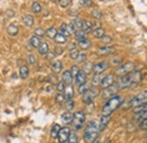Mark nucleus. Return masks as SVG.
Here are the masks:
<instances>
[{"instance_id":"f257e3e1","label":"nucleus","mask_w":147,"mask_h":143,"mask_svg":"<svg viewBox=\"0 0 147 143\" xmlns=\"http://www.w3.org/2000/svg\"><path fill=\"white\" fill-rule=\"evenodd\" d=\"M140 80H142V76L139 72H131L125 76H121L117 84L119 86V90L127 89V88H132L137 85L140 82Z\"/></svg>"},{"instance_id":"f03ea898","label":"nucleus","mask_w":147,"mask_h":143,"mask_svg":"<svg viewBox=\"0 0 147 143\" xmlns=\"http://www.w3.org/2000/svg\"><path fill=\"white\" fill-rule=\"evenodd\" d=\"M100 134L98 123L96 121H91L85 127L84 131V141L86 143H94Z\"/></svg>"},{"instance_id":"7ed1b4c3","label":"nucleus","mask_w":147,"mask_h":143,"mask_svg":"<svg viewBox=\"0 0 147 143\" xmlns=\"http://www.w3.org/2000/svg\"><path fill=\"white\" fill-rule=\"evenodd\" d=\"M122 102V97L119 94H115L113 97H111L110 99L105 102V105L102 108V115L105 116H111L113 111H115L118 108L120 107Z\"/></svg>"},{"instance_id":"20e7f679","label":"nucleus","mask_w":147,"mask_h":143,"mask_svg":"<svg viewBox=\"0 0 147 143\" xmlns=\"http://www.w3.org/2000/svg\"><path fill=\"white\" fill-rule=\"evenodd\" d=\"M85 121H86V115L83 110H78L75 114H73V122L71 123H73L75 129H80L84 125Z\"/></svg>"},{"instance_id":"39448f33","label":"nucleus","mask_w":147,"mask_h":143,"mask_svg":"<svg viewBox=\"0 0 147 143\" xmlns=\"http://www.w3.org/2000/svg\"><path fill=\"white\" fill-rule=\"evenodd\" d=\"M100 94V90L97 89L96 86H93V88H88V90L82 94L83 95V101L86 104V105H91L94 99Z\"/></svg>"},{"instance_id":"423d86ee","label":"nucleus","mask_w":147,"mask_h":143,"mask_svg":"<svg viewBox=\"0 0 147 143\" xmlns=\"http://www.w3.org/2000/svg\"><path fill=\"white\" fill-rule=\"evenodd\" d=\"M147 104V91H143L140 93H138L137 95H135L131 100H130V107H138L142 105Z\"/></svg>"},{"instance_id":"0eeeda50","label":"nucleus","mask_w":147,"mask_h":143,"mask_svg":"<svg viewBox=\"0 0 147 143\" xmlns=\"http://www.w3.org/2000/svg\"><path fill=\"white\" fill-rule=\"evenodd\" d=\"M135 69V65H134V63L132 61H127L126 64H123V65H121L118 69H117V75L118 76H125V75H127L129 73H131V72H134Z\"/></svg>"},{"instance_id":"6e6552de","label":"nucleus","mask_w":147,"mask_h":143,"mask_svg":"<svg viewBox=\"0 0 147 143\" xmlns=\"http://www.w3.org/2000/svg\"><path fill=\"white\" fill-rule=\"evenodd\" d=\"M118 91H119L118 84H117V83H113L111 86L104 89V91L102 92V98H103V99H110L111 97H113V95L117 94Z\"/></svg>"},{"instance_id":"1a4fd4ad","label":"nucleus","mask_w":147,"mask_h":143,"mask_svg":"<svg viewBox=\"0 0 147 143\" xmlns=\"http://www.w3.org/2000/svg\"><path fill=\"white\" fill-rule=\"evenodd\" d=\"M70 128L69 127H61V129L59 131V134H58V136H57V139H58V141L59 143H66L68 141V139H69V134H70Z\"/></svg>"},{"instance_id":"9d476101","label":"nucleus","mask_w":147,"mask_h":143,"mask_svg":"<svg viewBox=\"0 0 147 143\" xmlns=\"http://www.w3.org/2000/svg\"><path fill=\"white\" fill-rule=\"evenodd\" d=\"M108 68H109V61H105V60H104V61H100V63L95 64V65L93 66L92 71L94 72V74L98 75V74L104 73Z\"/></svg>"},{"instance_id":"9b49d317","label":"nucleus","mask_w":147,"mask_h":143,"mask_svg":"<svg viewBox=\"0 0 147 143\" xmlns=\"http://www.w3.org/2000/svg\"><path fill=\"white\" fill-rule=\"evenodd\" d=\"M113 83H115L114 82V75L113 74H108V75H105V76L102 77L101 83H100V86L104 90L107 89V88H109V86H111Z\"/></svg>"},{"instance_id":"f8f14e48","label":"nucleus","mask_w":147,"mask_h":143,"mask_svg":"<svg viewBox=\"0 0 147 143\" xmlns=\"http://www.w3.org/2000/svg\"><path fill=\"white\" fill-rule=\"evenodd\" d=\"M86 81H87V74H86L85 71H79L78 74L75 76V83H76L78 86L82 85V84H85Z\"/></svg>"},{"instance_id":"ddd939ff","label":"nucleus","mask_w":147,"mask_h":143,"mask_svg":"<svg viewBox=\"0 0 147 143\" xmlns=\"http://www.w3.org/2000/svg\"><path fill=\"white\" fill-rule=\"evenodd\" d=\"M110 119H111V116H105V115H102L101 116V119H100V123H98V131H100V133L107 127V125L110 122Z\"/></svg>"},{"instance_id":"4468645a","label":"nucleus","mask_w":147,"mask_h":143,"mask_svg":"<svg viewBox=\"0 0 147 143\" xmlns=\"http://www.w3.org/2000/svg\"><path fill=\"white\" fill-rule=\"evenodd\" d=\"M63 95H65V100H73L74 98V88L71 84L66 85L63 90Z\"/></svg>"},{"instance_id":"2eb2a0df","label":"nucleus","mask_w":147,"mask_h":143,"mask_svg":"<svg viewBox=\"0 0 147 143\" xmlns=\"http://www.w3.org/2000/svg\"><path fill=\"white\" fill-rule=\"evenodd\" d=\"M115 48L112 46H104L97 49V54H111L112 52H114Z\"/></svg>"},{"instance_id":"dca6fc26","label":"nucleus","mask_w":147,"mask_h":143,"mask_svg":"<svg viewBox=\"0 0 147 143\" xmlns=\"http://www.w3.org/2000/svg\"><path fill=\"white\" fill-rule=\"evenodd\" d=\"M18 32H19V27L17 26V24L11 23V24L8 25V27H7V33L10 36H16L18 34Z\"/></svg>"},{"instance_id":"f3484780","label":"nucleus","mask_w":147,"mask_h":143,"mask_svg":"<svg viewBox=\"0 0 147 143\" xmlns=\"http://www.w3.org/2000/svg\"><path fill=\"white\" fill-rule=\"evenodd\" d=\"M73 80H74V77H73V75H71V73H70V71H65L62 73V82L65 83V85L71 84Z\"/></svg>"},{"instance_id":"a211bd4d","label":"nucleus","mask_w":147,"mask_h":143,"mask_svg":"<svg viewBox=\"0 0 147 143\" xmlns=\"http://www.w3.org/2000/svg\"><path fill=\"white\" fill-rule=\"evenodd\" d=\"M78 47H79L82 50H87V49H90V48L92 47V42H91V40H88V39L86 37V39H84V40L78 41Z\"/></svg>"},{"instance_id":"6ab92c4d","label":"nucleus","mask_w":147,"mask_h":143,"mask_svg":"<svg viewBox=\"0 0 147 143\" xmlns=\"http://www.w3.org/2000/svg\"><path fill=\"white\" fill-rule=\"evenodd\" d=\"M62 68H63V65H62V63L60 60H55V63L52 64V66H51V69L55 74H60L62 72Z\"/></svg>"},{"instance_id":"aec40b11","label":"nucleus","mask_w":147,"mask_h":143,"mask_svg":"<svg viewBox=\"0 0 147 143\" xmlns=\"http://www.w3.org/2000/svg\"><path fill=\"white\" fill-rule=\"evenodd\" d=\"M37 51H38L40 54L45 56V54L49 52V44L47 42H41L40 46L37 47Z\"/></svg>"},{"instance_id":"412c9836","label":"nucleus","mask_w":147,"mask_h":143,"mask_svg":"<svg viewBox=\"0 0 147 143\" xmlns=\"http://www.w3.org/2000/svg\"><path fill=\"white\" fill-rule=\"evenodd\" d=\"M28 75H30V69H28V67L26 65H23V66L19 67V77L20 78L25 80V78L28 77Z\"/></svg>"},{"instance_id":"4be33fe9","label":"nucleus","mask_w":147,"mask_h":143,"mask_svg":"<svg viewBox=\"0 0 147 143\" xmlns=\"http://www.w3.org/2000/svg\"><path fill=\"white\" fill-rule=\"evenodd\" d=\"M61 121L65 123V124H69L73 122V114L70 111H66L61 115Z\"/></svg>"},{"instance_id":"5701e85b","label":"nucleus","mask_w":147,"mask_h":143,"mask_svg":"<svg viewBox=\"0 0 147 143\" xmlns=\"http://www.w3.org/2000/svg\"><path fill=\"white\" fill-rule=\"evenodd\" d=\"M92 34L95 39H102L103 36L105 35V31H104L102 27H96L92 32Z\"/></svg>"},{"instance_id":"b1692460","label":"nucleus","mask_w":147,"mask_h":143,"mask_svg":"<svg viewBox=\"0 0 147 143\" xmlns=\"http://www.w3.org/2000/svg\"><path fill=\"white\" fill-rule=\"evenodd\" d=\"M93 23L92 22H90V20H84L83 22V27H82V30L85 32V33H88V32H91L93 30Z\"/></svg>"},{"instance_id":"393cba45","label":"nucleus","mask_w":147,"mask_h":143,"mask_svg":"<svg viewBox=\"0 0 147 143\" xmlns=\"http://www.w3.org/2000/svg\"><path fill=\"white\" fill-rule=\"evenodd\" d=\"M41 42H42L41 39L36 35H33L31 39H30V46H31L32 48H37V47L40 46Z\"/></svg>"},{"instance_id":"a878e982","label":"nucleus","mask_w":147,"mask_h":143,"mask_svg":"<svg viewBox=\"0 0 147 143\" xmlns=\"http://www.w3.org/2000/svg\"><path fill=\"white\" fill-rule=\"evenodd\" d=\"M23 23L26 25V26H32L34 24V17L32 15H25L24 18H23Z\"/></svg>"},{"instance_id":"bb28decb","label":"nucleus","mask_w":147,"mask_h":143,"mask_svg":"<svg viewBox=\"0 0 147 143\" xmlns=\"http://www.w3.org/2000/svg\"><path fill=\"white\" fill-rule=\"evenodd\" d=\"M53 40L55 41L57 44H65V43L67 42V37L63 36L62 34H60V33H57V35L55 36Z\"/></svg>"},{"instance_id":"cd10ccee","label":"nucleus","mask_w":147,"mask_h":143,"mask_svg":"<svg viewBox=\"0 0 147 143\" xmlns=\"http://www.w3.org/2000/svg\"><path fill=\"white\" fill-rule=\"evenodd\" d=\"M59 31H60V34H62L63 36H66V37H68V36L70 35V32H69V30H68V26H67V24H65V23L60 25Z\"/></svg>"},{"instance_id":"c85d7f7f","label":"nucleus","mask_w":147,"mask_h":143,"mask_svg":"<svg viewBox=\"0 0 147 143\" xmlns=\"http://www.w3.org/2000/svg\"><path fill=\"white\" fill-rule=\"evenodd\" d=\"M60 129H61V126L59 125V124H55V125L51 127V138L52 139H57Z\"/></svg>"},{"instance_id":"c756f323","label":"nucleus","mask_w":147,"mask_h":143,"mask_svg":"<svg viewBox=\"0 0 147 143\" xmlns=\"http://www.w3.org/2000/svg\"><path fill=\"white\" fill-rule=\"evenodd\" d=\"M58 31L55 27H49L47 31H45V35L48 36L49 39H55V36L57 35Z\"/></svg>"},{"instance_id":"7c9ffc66","label":"nucleus","mask_w":147,"mask_h":143,"mask_svg":"<svg viewBox=\"0 0 147 143\" xmlns=\"http://www.w3.org/2000/svg\"><path fill=\"white\" fill-rule=\"evenodd\" d=\"M31 9H32V12H33L34 14H38V13H41V10H42V5H41L40 2H33Z\"/></svg>"},{"instance_id":"2f4dec72","label":"nucleus","mask_w":147,"mask_h":143,"mask_svg":"<svg viewBox=\"0 0 147 143\" xmlns=\"http://www.w3.org/2000/svg\"><path fill=\"white\" fill-rule=\"evenodd\" d=\"M86 35H87V34H86L83 30H77V31L75 32V37H76V40H78V41L86 39Z\"/></svg>"},{"instance_id":"473e14b6","label":"nucleus","mask_w":147,"mask_h":143,"mask_svg":"<svg viewBox=\"0 0 147 143\" xmlns=\"http://www.w3.org/2000/svg\"><path fill=\"white\" fill-rule=\"evenodd\" d=\"M83 19H80V18H76V19H74L73 22V25L75 26V29H76V31L77 30H82V27H83Z\"/></svg>"},{"instance_id":"72a5a7b5","label":"nucleus","mask_w":147,"mask_h":143,"mask_svg":"<svg viewBox=\"0 0 147 143\" xmlns=\"http://www.w3.org/2000/svg\"><path fill=\"white\" fill-rule=\"evenodd\" d=\"M101 80H102V75H101V74H98V75L94 74V77H93V80H92V85L93 86H97V85H100Z\"/></svg>"},{"instance_id":"f704fd0d","label":"nucleus","mask_w":147,"mask_h":143,"mask_svg":"<svg viewBox=\"0 0 147 143\" xmlns=\"http://www.w3.org/2000/svg\"><path fill=\"white\" fill-rule=\"evenodd\" d=\"M68 143H78V135L76 132H70L69 134V139H68Z\"/></svg>"},{"instance_id":"c9c22d12","label":"nucleus","mask_w":147,"mask_h":143,"mask_svg":"<svg viewBox=\"0 0 147 143\" xmlns=\"http://www.w3.org/2000/svg\"><path fill=\"white\" fill-rule=\"evenodd\" d=\"M78 54H79V50L77 49V48H73V49H70V52H69V57L74 59V60H76L77 59V57H78Z\"/></svg>"},{"instance_id":"e433bc0d","label":"nucleus","mask_w":147,"mask_h":143,"mask_svg":"<svg viewBox=\"0 0 147 143\" xmlns=\"http://www.w3.org/2000/svg\"><path fill=\"white\" fill-rule=\"evenodd\" d=\"M92 16L94 18H96V19H100V18H102V16H103V13L100 9H94L92 12Z\"/></svg>"},{"instance_id":"4c0bfd02","label":"nucleus","mask_w":147,"mask_h":143,"mask_svg":"<svg viewBox=\"0 0 147 143\" xmlns=\"http://www.w3.org/2000/svg\"><path fill=\"white\" fill-rule=\"evenodd\" d=\"M86 59H87V56L86 54H84V52H79L78 54V57H77V63H84V61H86Z\"/></svg>"},{"instance_id":"58836bf2","label":"nucleus","mask_w":147,"mask_h":143,"mask_svg":"<svg viewBox=\"0 0 147 143\" xmlns=\"http://www.w3.org/2000/svg\"><path fill=\"white\" fill-rule=\"evenodd\" d=\"M63 100H65V95H63V93H62V92H59V93L55 95V101H57V104H62Z\"/></svg>"},{"instance_id":"ea45409f","label":"nucleus","mask_w":147,"mask_h":143,"mask_svg":"<svg viewBox=\"0 0 147 143\" xmlns=\"http://www.w3.org/2000/svg\"><path fill=\"white\" fill-rule=\"evenodd\" d=\"M34 34L36 36H38V37H42V36L45 35V31L43 29H41V27H37V29H35V31H34Z\"/></svg>"},{"instance_id":"a19ab883","label":"nucleus","mask_w":147,"mask_h":143,"mask_svg":"<svg viewBox=\"0 0 147 143\" xmlns=\"http://www.w3.org/2000/svg\"><path fill=\"white\" fill-rule=\"evenodd\" d=\"M27 63L28 64H31V65H34L35 63H36V58H35V56L34 54H30L28 56H27Z\"/></svg>"},{"instance_id":"79ce46f5","label":"nucleus","mask_w":147,"mask_h":143,"mask_svg":"<svg viewBox=\"0 0 147 143\" xmlns=\"http://www.w3.org/2000/svg\"><path fill=\"white\" fill-rule=\"evenodd\" d=\"M74 107H75V102H74L73 100H67V102H66V109H67V111L73 110Z\"/></svg>"},{"instance_id":"37998d69","label":"nucleus","mask_w":147,"mask_h":143,"mask_svg":"<svg viewBox=\"0 0 147 143\" xmlns=\"http://www.w3.org/2000/svg\"><path fill=\"white\" fill-rule=\"evenodd\" d=\"M111 61H112L111 64H112L113 66H117V65H121V63H122V59H121L120 57H113V59H112Z\"/></svg>"},{"instance_id":"c03bdc74","label":"nucleus","mask_w":147,"mask_h":143,"mask_svg":"<svg viewBox=\"0 0 147 143\" xmlns=\"http://www.w3.org/2000/svg\"><path fill=\"white\" fill-rule=\"evenodd\" d=\"M140 111H147V104L142 105V106H138V107L135 108V114L140 112Z\"/></svg>"},{"instance_id":"a18cd8bd","label":"nucleus","mask_w":147,"mask_h":143,"mask_svg":"<svg viewBox=\"0 0 147 143\" xmlns=\"http://www.w3.org/2000/svg\"><path fill=\"white\" fill-rule=\"evenodd\" d=\"M88 90V86H87V83H85V84H82V85H79V89H78V92L80 93V94H84L86 91Z\"/></svg>"},{"instance_id":"49530a36","label":"nucleus","mask_w":147,"mask_h":143,"mask_svg":"<svg viewBox=\"0 0 147 143\" xmlns=\"http://www.w3.org/2000/svg\"><path fill=\"white\" fill-rule=\"evenodd\" d=\"M58 2L62 8H66L70 5V0H58Z\"/></svg>"},{"instance_id":"de8ad7c7","label":"nucleus","mask_w":147,"mask_h":143,"mask_svg":"<svg viewBox=\"0 0 147 143\" xmlns=\"http://www.w3.org/2000/svg\"><path fill=\"white\" fill-rule=\"evenodd\" d=\"M69 71H70V73H71V75H73V77H75V76H76V75L78 74V72L80 71V69L78 68V66H76V65H74V66H73V67H71V68H70V69H69Z\"/></svg>"},{"instance_id":"09e8293b","label":"nucleus","mask_w":147,"mask_h":143,"mask_svg":"<svg viewBox=\"0 0 147 143\" xmlns=\"http://www.w3.org/2000/svg\"><path fill=\"white\" fill-rule=\"evenodd\" d=\"M65 86H66V85H65V83H63V82L61 81V82H59V83L57 84V90H58L59 92H62V93H63V90H65Z\"/></svg>"},{"instance_id":"8fccbe9b","label":"nucleus","mask_w":147,"mask_h":143,"mask_svg":"<svg viewBox=\"0 0 147 143\" xmlns=\"http://www.w3.org/2000/svg\"><path fill=\"white\" fill-rule=\"evenodd\" d=\"M80 3H82L84 7H90V6L93 5L92 0H80Z\"/></svg>"},{"instance_id":"3c124183","label":"nucleus","mask_w":147,"mask_h":143,"mask_svg":"<svg viewBox=\"0 0 147 143\" xmlns=\"http://www.w3.org/2000/svg\"><path fill=\"white\" fill-rule=\"evenodd\" d=\"M67 26H68V30H69L70 34H71V33H75V32H76V29H75V26L73 25V23H70V24H67Z\"/></svg>"},{"instance_id":"603ef678","label":"nucleus","mask_w":147,"mask_h":143,"mask_svg":"<svg viewBox=\"0 0 147 143\" xmlns=\"http://www.w3.org/2000/svg\"><path fill=\"white\" fill-rule=\"evenodd\" d=\"M102 41H103L104 43H107V42L109 43V42H111V41H112V39H111V36H108L107 34H105V35L102 37Z\"/></svg>"},{"instance_id":"864d4df0","label":"nucleus","mask_w":147,"mask_h":143,"mask_svg":"<svg viewBox=\"0 0 147 143\" xmlns=\"http://www.w3.org/2000/svg\"><path fill=\"white\" fill-rule=\"evenodd\" d=\"M55 54H53V52H48V54H45L47 59H49V60H50V59H53V58H55Z\"/></svg>"}]
</instances>
